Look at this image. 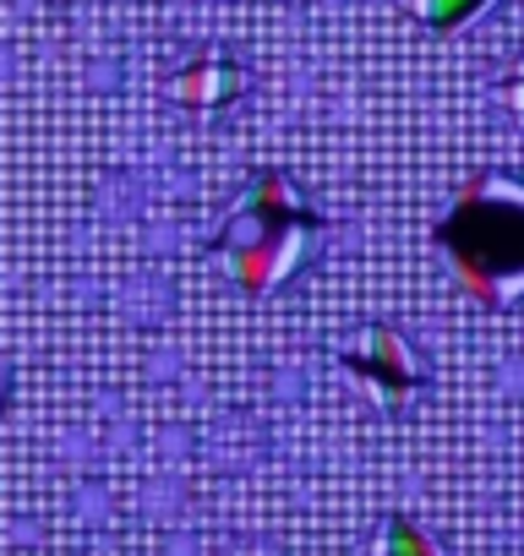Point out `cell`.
Listing matches in <instances>:
<instances>
[{"mask_svg":"<svg viewBox=\"0 0 524 556\" xmlns=\"http://www.w3.org/2000/svg\"><path fill=\"white\" fill-rule=\"evenodd\" d=\"M323 235V213L307 202V191H296L290 175L257 169L240 186L229 218L219 224L213 251L246 295H279L317 262Z\"/></svg>","mask_w":524,"mask_h":556,"instance_id":"6da1fadb","label":"cell"},{"mask_svg":"<svg viewBox=\"0 0 524 556\" xmlns=\"http://www.w3.org/2000/svg\"><path fill=\"white\" fill-rule=\"evenodd\" d=\"M437 245L470 301L508 312L524 301V175L481 169L437 224Z\"/></svg>","mask_w":524,"mask_h":556,"instance_id":"7a4b0ae2","label":"cell"},{"mask_svg":"<svg viewBox=\"0 0 524 556\" xmlns=\"http://www.w3.org/2000/svg\"><path fill=\"white\" fill-rule=\"evenodd\" d=\"M339 366L377 399V409H404L421 388H426V355L410 344V333L388 328V323H372L345 355Z\"/></svg>","mask_w":524,"mask_h":556,"instance_id":"3957f363","label":"cell"},{"mask_svg":"<svg viewBox=\"0 0 524 556\" xmlns=\"http://www.w3.org/2000/svg\"><path fill=\"white\" fill-rule=\"evenodd\" d=\"M240 93H246V66L229 50H213V45L186 55L170 77V99L197 110V115H224Z\"/></svg>","mask_w":524,"mask_h":556,"instance_id":"277c9868","label":"cell"},{"mask_svg":"<svg viewBox=\"0 0 524 556\" xmlns=\"http://www.w3.org/2000/svg\"><path fill=\"white\" fill-rule=\"evenodd\" d=\"M410 7V17L421 23V28H432V34H453V28H464V23H475L491 0H404Z\"/></svg>","mask_w":524,"mask_h":556,"instance_id":"5b68a950","label":"cell"},{"mask_svg":"<svg viewBox=\"0 0 524 556\" xmlns=\"http://www.w3.org/2000/svg\"><path fill=\"white\" fill-rule=\"evenodd\" d=\"M372 556H437V545H432L404 513H394V518L377 523V534H372Z\"/></svg>","mask_w":524,"mask_h":556,"instance_id":"8992f818","label":"cell"},{"mask_svg":"<svg viewBox=\"0 0 524 556\" xmlns=\"http://www.w3.org/2000/svg\"><path fill=\"white\" fill-rule=\"evenodd\" d=\"M497 99H502V110L524 126V50L502 66V77H497Z\"/></svg>","mask_w":524,"mask_h":556,"instance_id":"52a82bcc","label":"cell"},{"mask_svg":"<svg viewBox=\"0 0 524 556\" xmlns=\"http://www.w3.org/2000/svg\"><path fill=\"white\" fill-rule=\"evenodd\" d=\"M7 388H12V366H7V355H0V404H7Z\"/></svg>","mask_w":524,"mask_h":556,"instance_id":"ba28073f","label":"cell"}]
</instances>
